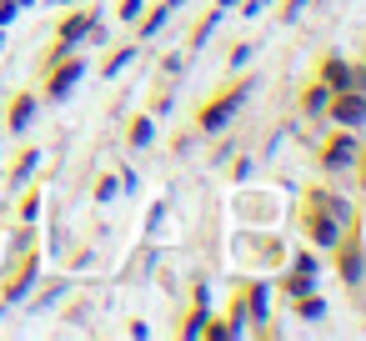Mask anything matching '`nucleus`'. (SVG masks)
I'll list each match as a JSON object with an SVG mask.
<instances>
[{
    "label": "nucleus",
    "instance_id": "7ed1b4c3",
    "mask_svg": "<svg viewBox=\"0 0 366 341\" xmlns=\"http://www.w3.org/2000/svg\"><path fill=\"white\" fill-rule=\"evenodd\" d=\"M347 156H351V146H347V141H336L331 151H326V161H347Z\"/></svg>",
    "mask_w": 366,
    "mask_h": 341
},
{
    "label": "nucleus",
    "instance_id": "f257e3e1",
    "mask_svg": "<svg viewBox=\"0 0 366 341\" xmlns=\"http://www.w3.org/2000/svg\"><path fill=\"white\" fill-rule=\"evenodd\" d=\"M241 100H246V80H241V85H231L226 96H216V100H211L206 111H201V125H206V131H216V125H226V116H231V111H236Z\"/></svg>",
    "mask_w": 366,
    "mask_h": 341
},
{
    "label": "nucleus",
    "instance_id": "20e7f679",
    "mask_svg": "<svg viewBox=\"0 0 366 341\" xmlns=\"http://www.w3.org/2000/svg\"><path fill=\"white\" fill-rule=\"evenodd\" d=\"M6 15H10V0H0V20H6Z\"/></svg>",
    "mask_w": 366,
    "mask_h": 341
},
{
    "label": "nucleus",
    "instance_id": "f03ea898",
    "mask_svg": "<svg viewBox=\"0 0 366 341\" xmlns=\"http://www.w3.org/2000/svg\"><path fill=\"white\" fill-rule=\"evenodd\" d=\"M366 116V100H336V121L341 125H356Z\"/></svg>",
    "mask_w": 366,
    "mask_h": 341
}]
</instances>
